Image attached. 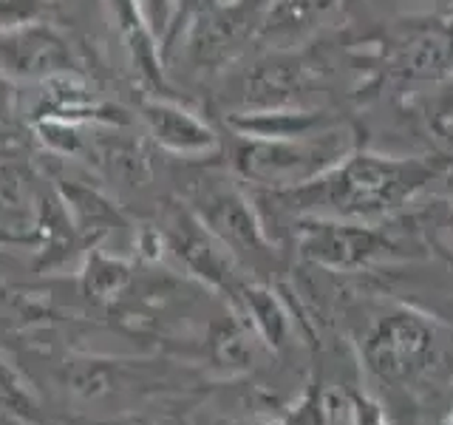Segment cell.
<instances>
[{"label":"cell","instance_id":"obj_1","mask_svg":"<svg viewBox=\"0 0 453 425\" xmlns=\"http://www.w3.org/2000/svg\"><path fill=\"white\" fill-rule=\"evenodd\" d=\"M442 174V162L428 156H382L351 151L340 165L301 188L273 190V198L301 216L377 224L394 216L425 184Z\"/></svg>","mask_w":453,"mask_h":425},{"label":"cell","instance_id":"obj_2","mask_svg":"<svg viewBox=\"0 0 453 425\" xmlns=\"http://www.w3.org/2000/svg\"><path fill=\"white\" fill-rule=\"evenodd\" d=\"M354 148V134L346 125H329L318 134L295 139H241L235 167L247 179L273 190H289L323 176L340 165Z\"/></svg>","mask_w":453,"mask_h":425},{"label":"cell","instance_id":"obj_3","mask_svg":"<svg viewBox=\"0 0 453 425\" xmlns=\"http://www.w3.org/2000/svg\"><path fill=\"white\" fill-rule=\"evenodd\" d=\"M439 354V326L422 312L388 304L365 321L360 358L377 380L411 386L434 366Z\"/></svg>","mask_w":453,"mask_h":425},{"label":"cell","instance_id":"obj_4","mask_svg":"<svg viewBox=\"0 0 453 425\" xmlns=\"http://www.w3.org/2000/svg\"><path fill=\"white\" fill-rule=\"evenodd\" d=\"M297 227L301 255L332 273H360L400 255V244L377 224L306 216Z\"/></svg>","mask_w":453,"mask_h":425},{"label":"cell","instance_id":"obj_5","mask_svg":"<svg viewBox=\"0 0 453 425\" xmlns=\"http://www.w3.org/2000/svg\"><path fill=\"white\" fill-rule=\"evenodd\" d=\"M142 120H145L156 145L167 153L202 159V156H210L221 148L219 134L202 117H196L193 111L173 103V99H145L142 103Z\"/></svg>","mask_w":453,"mask_h":425},{"label":"cell","instance_id":"obj_6","mask_svg":"<svg viewBox=\"0 0 453 425\" xmlns=\"http://www.w3.org/2000/svg\"><path fill=\"white\" fill-rule=\"evenodd\" d=\"M0 68L18 77H54L71 68V51L51 28L32 23L0 35Z\"/></svg>","mask_w":453,"mask_h":425},{"label":"cell","instance_id":"obj_7","mask_svg":"<svg viewBox=\"0 0 453 425\" xmlns=\"http://www.w3.org/2000/svg\"><path fill=\"white\" fill-rule=\"evenodd\" d=\"M340 0H269L258 18L255 40L269 49H289L306 40L337 9Z\"/></svg>","mask_w":453,"mask_h":425},{"label":"cell","instance_id":"obj_8","mask_svg":"<svg viewBox=\"0 0 453 425\" xmlns=\"http://www.w3.org/2000/svg\"><path fill=\"white\" fill-rule=\"evenodd\" d=\"M230 128L241 139H295L318 134L323 128L334 125L337 120L326 111H306L297 105L287 108H255L233 113Z\"/></svg>","mask_w":453,"mask_h":425},{"label":"cell","instance_id":"obj_9","mask_svg":"<svg viewBox=\"0 0 453 425\" xmlns=\"http://www.w3.org/2000/svg\"><path fill=\"white\" fill-rule=\"evenodd\" d=\"M198 205L204 210V219L224 238H230L233 244H241L247 250L264 247L261 224L255 221L244 193L235 190L233 184H207L202 196H198Z\"/></svg>","mask_w":453,"mask_h":425},{"label":"cell","instance_id":"obj_10","mask_svg":"<svg viewBox=\"0 0 453 425\" xmlns=\"http://www.w3.org/2000/svg\"><path fill=\"white\" fill-rule=\"evenodd\" d=\"M113 12L122 26V35L131 51V60L139 68L142 77H148L150 82H162V60H159V40L148 28V23L142 20L139 9L134 6V0H113Z\"/></svg>","mask_w":453,"mask_h":425},{"label":"cell","instance_id":"obj_11","mask_svg":"<svg viewBox=\"0 0 453 425\" xmlns=\"http://www.w3.org/2000/svg\"><path fill=\"white\" fill-rule=\"evenodd\" d=\"M252 304H255V312L261 315L264 332L273 337V344H283V337L289 335V321L283 306L269 292H252Z\"/></svg>","mask_w":453,"mask_h":425},{"label":"cell","instance_id":"obj_12","mask_svg":"<svg viewBox=\"0 0 453 425\" xmlns=\"http://www.w3.org/2000/svg\"><path fill=\"white\" fill-rule=\"evenodd\" d=\"M46 12L42 0H0V35L32 26Z\"/></svg>","mask_w":453,"mask_h":425},{"label":"cell","instance_id":"obj_13","mask_svg":"<svg viewBox=\"0 0 453 425\" xmlns=\"http://www.w3.org/2000/svg\"><path fill=\"white\" fill-rule=\"evenodd\" d=\"M343 408H346L349 425H388L382 406L365 391H349Z\"/></svg>","mask_w":453,"mask_h":425},{"label":"cell","instance_id":"obj_14","mask_svg":"<svg viewBox=\"0 0 453 425\" xmlns=\"http://www.w3.org/2000/svg\"><path fill=\"white\" fill-rule=\"evenodd\" d=\"M134 6L139 9L142 20L148 23V28L156 35V40H162L170 26H173L179 0H134Z\"/></svg>","mask_w":453,"mask_h":425},{"label":"cell","instance_id":"obj_15","mask_svg":"<svg viewBox=\"0 0 453 425\" xmlns=\"http://www.w3.org/2000/svg\"><path fill=\"white\" fill-rule=\"evenodd\" d=\"M318 386L303 394V400L297 403L292 417L283 425H329V400H326V394Z\"/></svg>","mask_w":453,"mask_h":425},{"label":"cell","instance_id":"obj_16","mask_svg":"<svg viewBox=\"0 0 453 425\" xmlns=\"http://www.w3.org/2000/svg\"><path fill=\"white\" fill-rule=\"evenodd\" d=\"M431 108H434V120L453 122V71L448 74V80L436 89V94L431 99Z\"/></svg>","mask_w":453,"mask_h":425},{"label":"cell","instance_id":"obj_17","mask_svg":"<svg viewBox=\"0 0 453 425\" xmlns=\"http://www.w3.org/2000/svg\"><path fill=\"white\" fill-rule=\"evenodd\" d=\"M439 425H453V406H450V411H448V414H445V420L439 422Z\"/></svg>","mask_w":453,"mask_h":425},{"label":"cell","instance_id":"obj_18","mask_svg":"<svg viewBox=\"0 0 453 425\" xmlns=\"http://www.w3.org/2000/svg\"><path fill=\"white\" fill-rule=\"evenodd\" d=\"M448 233H450V238H453V210H450V216H448Z\"/></svg>","mask_w":453,"mask_h":425},{"label":"cell","instance_id":"obj_19","mask_svg":"<svg viewBox=\"0 0 453 425\" xmlns=\"http://www.w3.org/2000/svg\"><path fill=\"white\" fill-rule=\"evenodd\" d=\"M226 4H238V0H226Z\"/></svg>","mask_w":453,"mask_h":425}]
</instances>
